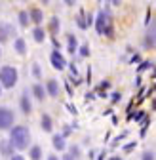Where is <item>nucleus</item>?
<instances>
[{
  "instance_id": "nucleus-5",
  "label": "nucleus",
  "mask_w": 156,
  "mask_h": 160,
  "mask_svg": "<svg viewBox=\"0 0 156 160\" xmlns=\"http://www.w3.org/2000/svg\"><path fill=\"white\" fill-rule=\"evenodd\" d=\"M50 61H51V67H53V69H57V71H63V69L67 67V61H65L63 53H59L57 50H55V52H51Z\"/></svg>"
},
{
  "instance_id": "nucleus-1",
  "label": "nucleus",
  "mask_w": 156,
  "mask_h": 160,
  "mask_svg": "<svg viewBox=\"0 0 156 160\" xmlns=\"http://www.w3.org/2000/svg\"><path fill=\"white\" fill-rule=\"evenodd\" d=\"M10 143L12 147L19 149V151H23L29 147L31 143V132L27 126H13L12 132H10Z\"/></svg>"
},
{
  "instance_id": "nucleus-2",
  "label": "nucleus",
  "mask_w": 156,
  "mask_h": 160,
  "mask_svg": "<svg viewBox=\"0 0 156 160\" xmlns=\"http://www.w3.org/2000/svg\"><path fill=\"white\" fill-rule=\"evenodd\" d=\"M17 78H19V74H17L15 67L6 65V67L0 69V86H2V88H8V90L13 88L17 84Z\"/></svg>"
},
{
  "instance_id": "nucleus-26",
  "label": "nucleus",
  "mask_w": 156,
  "mask_h": 160,
  "mask_svg": "<svg viewBox=\"0 0 156 160\" xmlns=\"http://www.w3.org/2000/svg\"><path fill=\"white\" fill-rule=\"evenodd\" d=\"M10 160H25V156H21V154H13Z\"/></svg>"
},
{
  "instance_id": "nucleus-21",
  "label": "nucleus",
  "mask_w": 156,
  "mask_h": 160,
  "mask_svg": "<svg viewBox=\"0 0 156 160\" xmlns=\"http://www.w3.org/2000/svg\"><path fill=\"white\" fill-rule=\"evenodd\" d=\"M74 160L78 158V156H80V147H78V145H71V152H69Z\"/></svg>"
},
{
  "instance_id": "nucleus-16",
  "label": "nucleus",
  "mask_w": 156,
  "mask_h": 160,
  "mask_svg": "<svg viewBox=\"0 0 156 160\" xmlns=\"http://www.w3.org/2000/svg\"><path fill=\"white\" fill-rule=\"evenodd\" d=\"M29 156H31V160H40V158H42V149L38 147V145L31 147V151H29Z\"/></svg>"
},
{
  "instance_id": "nucleus-25",
  "label": "nucleus",
  "mask_w": 156,
  "mask_h": 160,
  "mask_svg": "<svg viewBox=\"0 0 156 160\" xmlns=\"http://www.w3.org/2000/svg\"><path fill=\"white\" fill-rule=\"evenodd\" d=\"M32 72H34V76H40V67L34 65V67H32Z\"/></svg>"
},
{
  "instance_id": "nucleus-7",
  "label": "nucleus",
  "mask_w": 156,
  "mask_h": 160,
  "mask_svg": "<svg viewBox=\"0 0 156 160\" xmlns=\"http://www.w3.org/2000/svg\"><path fill=\"white\" fill-rule=\"evenodd\" d=\"M19 103H21V111H23L25 114H31V112H32V103H31V99H29L27 92L21 95V101H19Z\"/></svg>"
},
{
  "instance_id": "nucleus-17",
  "label": "nucleus",
  "mask_w": 156,
  "mask_h": 160,
  "mask_svg": "<svg viewBox=\"0 0 156 160\" xmlns=\"http://www.w3.org/2000/svg\"><path fill=\"white\" fill-rule=\"evenodd\" d=\"M12 34V29L8 27V25H0V42H4V40H8V36Z\"/></svg>"
},
{
  "instance_id": "nucleus-22",
  "label": "nucleus",
  "mask_w": 156,
  "mask_h": 160,
  "mask_svg": "<svg viewBox=\"0 0 156 160\" xmlns=\"http://www.w3.org/2000/svg\"><path fill=\"white\" fill-rule=\"evenodd\" d=\"M141 160H156V158H154V152L147 151V152H143V158Z\"/></svg>"
},
{
  "instance_id": "nucleus-18",
  "label": "nucleus",
  "mask_w": 156,
  "mask_h": 160,
  "mask_svg": "<svg viewBox=\"0 0 156 160\" xmlns=\"http://www.w3.org/2000/svg\"><path fill=\"white\" fill-rule=\"evenodd\" d=\"M69 52H71V53H76V52H78L76 36H72V34H69Z\"/></svg>"
},
{
  "instance_id": "nucleus-24",
  "label": "nucleus",
  "mask_w": 156,
  "mask_h": 160,
  "mask_svg": "<svg viewBox=\"0 0 156 160\" xmlns=\"http://www.w3.org/2000/svg\"><path fill=\"white\" fill-rule=\"evenodd\" d=\"M80 55H82V57H88V55H90V48H88V46H82V48H80Z\"/></svg>"
},
{
  "instance_id": "nucleus-8",
  "label": "nucleus",
  "mask_w": 156,
  "mask_h": 160,
  "mask_svg": "<svg viewBox=\"0 0 156 160\" xmlns=\"http://www.w3.org/2000/svg\"><path fill=\"white\" fill-rule=\"evenodd\" d=\"M29 17H31V21H34L36 25H40L44 21V15H42V10H38V8H32L29 12Z\"/></svg>"
},
{
  "instance_id": "nucleus-19",
  "label": "nucleus",
  "mask_w": 156,
  "mask_h": 160,
  "mask_svg": "<svg viewBox=\"0 0 156 160\" xmlns=\"http://www.w3.org/2000/svg\"><path fill=\"white\" fill-rule=\"evenodd\" d=\"M19 23H21L23 27L29 25V13H27V12H21V13H19Z\"/></svg>"
},
{
  "instance_id": "nucleus-6",
  "label": "nucleus",
  "mask_w": 156,
  "mask_h": 160,
  "mask_svg": "<svg viewBox=\"0 0 156 160\" xmlns=\"http://www.w3.org/2000/svg\"><path fill=\"white\" fill-rule=\"evenodd\" d=\"M145 44L150 46V48H156V19L150 23V29L147 32V38H145Z\"/></svg>"
},
{
  "instance_id": "nucleus-10",
  "label": "nucleus",
  "mask_w": 156,
  "mask_h": 160,
  "mask_svg": "<svg viewBox=\"0 0 156 160\" xmlns=\"http://www.w3.org/2000/svg\"><path fill=\"white\" fill-rule=\"evenodd\" d=\"M40 124H42V130H44V132H51V130H53V122H51V116H50V114H42Z\"/></svg>"
},
{
  "instance_id": "nucleus-23",
  "label": "nucleus",
  "mask_w": 156,
  "mask_h": 160,
  "mask_svg": "<svg viewBox=\"0 0 156 160\" xmlns=\"http://www.w3.org/2000/svg\"><path fill=\"white\" fill-rule=\"evenodd\" d=\"M50 29H51V32H55V31H57V19H55V17H51V21H50Z\"/></svg>"
},
{
  "instance_id": "nucleus-9",
  "label": "nucleus",
  "mask_w": 156,
  "mask_h": 160,
  "mask_svg": "<svg viewBox=\"0 0 156 160\" xmlns=\"http://www.w3.org/2000/svg\"><path fill=\"white\" fill-rule=\"evenodd\" d=\"M46 90H48V93H50L51 97H57V95H59V84H57L55 80H48V82H46Z\"/></svg>"
},
{
  "instance_id": "nucleus-30",
  "label": "nucleus",
  "mask_w": 156,
  "mask_h": 160,
  "mask_svg": "<svg viewBox=\"0 0 156 160\" xmlns=\"http://www.w3.org/2000/svg\"><path fill=\"white\" fill-rule=\"evenodd\" d=\"M0 55H2V52H0Z\"/></svg>"
},
{
  "instance_id": "nucleus-12",
  "label": "nucleus",
  "mask_w": 156,
  "mask_h": 160,
  "mask_svg": "<svg viewBox=\"0 0 156 160\" xmlns=\"http://www.w3.org/2000/svg\"><path fill=\"white\" fill-rule=\"evenodd\" d=\"M32 93H34V97L38 99V101H42V99L46 97V90H44L42 84H34L32 86Z\"/></svg>"
},
{
  "instance_id": "nucleus-11",
  "label": "nucleus",
  "mask_w": 156,
  "mask_h": 160,
  "mask_svg": "<svg viewBox=\"0 0 156 160\" xmlns=\"http://www.w3.org/2000/svg\"><path fill=\"white\" fill-rule=\"evenodd\" d=\"M53 147L57 149V151H65L67 149V143H65V137L63 135H53Z\"/></svg>"
},
{
  "instance_id": "nucleus-27",
  "label": "nucleus",
  "mask_w": 156,
  "mask_h": 160,
  "mask_svg": "<svg viewBox=\"0 0 156 160\" xmlns=\"http://www.w3.org/2000/svg\"><path fill=\"white\" fill-rule=\"evenodd\" d=\"M63 160H74V158H72L71 154H63Z\"/></svg>"
},
{
  "instance_id": "nucleus-28",
  "label": "nucleus",
  "mask_w": 156,
  "mask_h": 160,
  "mask_svg": "<svg viewBox=\"0 0 156 160\" xmlns=\"http://www.w3.org/2000/svg\"><path fill=\"white\" fill-rule=\"evenodd\" d=\"M48 160H59V158H57V156H53V154H50V156H48Z\"/></svg>"
},
{
  "instance_id": "nucleus-4",
  "label": "nucleus",
  "mask_w": 156,
  "mask_h": 160,
  "mask_svg": "<svg viewBox=\"0 0 156 160\" xmlns=\"http://www.w3.org/2000/svg\"><path fill=\"white\" fill-rule=\"evenodd\" d=\"M15 120V114L8 107H0V130H8Z\"/></svg>"
},
{
  "instance_id": "nucleus-15",
  "label": "nucleus",
  "mask_w": 156,
  "mask_h": 160,
  "mask_svg": "<svg viewBox=\"0 0 156 160\" xmlns=\"http://www.w3.org/2000/svg\"><path fill=\"white\" fill-rule=\"evenodd\" d=\"M12 151H13V147H12L10 141H2V143H0V152H2L4 156H13Z\"/></svg>"
},
{
  "instance_id": "nucleus-3",
  "label": "nucleus",
  "mask_w": 156,
  "mask_h": 160,
  "mask_svg": "<svg viewBox=\"0 0 156 160\" xmlns=\"http://www.w3.org/2000/svg\"><path fill=\"white\" fill-rule=\"evenodd\" d=\"M95 29H97V32H99V34H107V36H110V32H112V29H110V17H109L105 12H99V13H97Z\"/></svg>"
},
{
  "instance_id": "nucleus-20",
  "label": "nucleus",
  "mask_w": 156,
  "mask_h": 160,
  "mask_svg": "<svg viewBox=\"0 0 156 160\" xmlns=\"http://www.w3.org/2000/svg\"><path fill=\"white\" fill-rule=\"evenodd\" d=\"M76 23H78V27H80V29H86V27H88V23L84 21V12H80V13H78Z\"/></svg>"
},
{
  "instance_id": "nucleus-29",
  "label": "nucleus",
  "mask_w": 156,
  "mask_h": 160,
  "mask_svg": "<svg viewBox=\"0 0 156 160\" xmlns=\"http://www.w3.org/2000/svg\"><path fill=\"white\" fill-rule=\"evenodd\" d=\"M0 93H2V86H0Z\"/></svg>"
},
{
  "instance_id": "nucleus-14",
  "label": "nucleus",
  "mask_w": 156,
  "mask_h": 160,
  "mask_svg": "<svg viewBox=\"0 0 156 160\" xmlns=\"http://www.w3.org/2000/svg\"><path fill=\"white\" fill-rule=\"evenodd\" d=\"M32 38L36 40V42H44V40H46V31L40 29V27H36V29L32 31Z\"/></svg>"
},
{
  "instance_id": "nucleus-13",
  "label": "nucleus",
  "mask_w": 156,
  "mask_h": 160,
  "mask_svg": "<svg viewBox=\"0 0 156 160\" xmlns=\"http://www.w3.org/2000/svg\"><path fill=\"white\" fill-rule=\"evenodd\" d=\"M13 48H15V52H17L19 55H25V52H27V44H25V40H23V38H17L15 42H13Z\"/></svg>"
}]
</instances>
